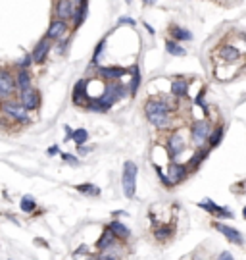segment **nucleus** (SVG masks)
<instances>
[{
	"mask_svg": "<svg viewBox=\"0 0 246 260\" xmlns=\"http://www.w3.org/2000/svg\"><path fill=\"white\" fill-rule=\"evenodd\" d=\"M48 154H50V156L58 154V147H56V145H54V147H50V149H48Z\"/></svg>",
	"mask_w": 246,
	"mask_h": 260,
	"instance_id": "e433bc0d",
	"label": "nucleus"
},
{
	"mask_svg": "<svg viewBox=\"0 0 246 260\" xmlns=\"http://www.w3.org/2000/svg\"><path fill=\"white\" fill-rule=\"evenodd\" d=\"M169 35L177 43H189V41H192V33L189 29L181 27V25H169Z\"/></svg>",
	"mask_w": 246,
	"mask_h": 260,
	"instance_id": "aec40b11",
	"label": "nucleus"
},
{
	"mask_svg": "<svg viewBox=\"0 0 246 260\" xmlns=\"http://www.w3.org/2000/svg\"><path fill=\"white\" fill-rule=\"evenodd\" d=\"M67 33V23L64 20H54L50 23L48 31H46V39L50 41H58V39H64Z\"/></svg>",
	"mask_w": 246,
	"mask_h": 260,
	"instance_id": "dca6fc26",
	"label": "nucleus"
},
{
	"mask_svg": "<svg viewBox=\"0 0 246 260\" xmlns=\"http://www.w3.org/2000/svg\"><path fill=\"white\" fill-rule=\"evenodd\" d=\"M144 27H146V31H148L150 35H154V29H152V25H148V23H144Z\"/></svg>",
	"mask_w": 246,
	"mask_h": 260,
	"instance_id": "58836bf2",
	"label": "nucleus"
},
{
	"mask_svg": "<svg viewBox=\"0 0 246 260\" xmlns=\"http://www.w3.org/2000/svg\"><path fill=\"white\" fill-rule=\"evenodd\" d=\"M75 2H77V6L79 4H89V0H75Z\"/></svg>",
	"mask_w": 246,
	"mask_h": 260,
	"instance_id": "a19ab883",
	"label": "nucleus"
},
{
	"mask_svg": "<svg viewBox=\"0 0 246 260\" xmlns=\"http://www.w3.org/2000/svg\"><path fill=\"white\" fill-rule=\"evenodd\" d=\"M131 85H129V95L135 97L137 95V91H138V85H140V69H138V65L135 64L131 69Z\"/></svg>",
	"mask_w": 246,
	"mask_h": 260,
	"instance_id": "a878e982",
	"label": "nucleus"
},
{
	"mask_svg": "<svg viewBox=\"0 0 246 260\" xmlns=\"http://www.w3.org/2000/svg\"><path fill=\"white\" fill-rule=\"evenodd\" d=\"M87 14H89V4H79L77 10H75V16H73V25L75 29L79 25H83V22L87 20Z\"/></svg>",
	"mask_w": 246,
	"mask_h": 260,
	"instance_id": "b1692460",
	"label": "nucleus"
},
{
	"mask_svg": "<svg viewBox=\"0 0 246 260\" xmlns=\"http://www.w3.org/2000/svg\"><path fill=\"white\" fill-rule=\"evenodd\" d=\"M212 228L214 229H218L221 235H223L231 245H239V247H243L245 245V235L237 229V228H233V226H227L223 222H212Z\"/></svg>",
	"mask_w": 246,
	"mask_h": 260,
	"instance_id": "423d86ee",
	"label": "nucleus"
},
{
	"mask_svg": "<svg viewBox=\"0 0 246 260\" xmlns=\"http://www.w3.org/2000/svg\"><path fill=\"white\" fill-rule=\"evenodd\" d=\"M79 151H81V154H85V152H89L90 149H87V147H79Z\"/></svg>",
	"mask_w": 246,
	"mask_h": 260,
	"instance_id": "ea45409f",
	"label": "nucleus"
},
{
	"mask_svg": "<svg viewBox=\"0 0 246 260\" xmlns=\"http://www.w3.org/2000/svg\"><path fill=\"white\" fill-rule=\"evenodd\" d=\"M89 81L87 79H79L73 87V104L77 106H87L89 104V93H87Z\"/></svg>",
	"mask_w": 246,
	"mask_h": 260,
	"instance_id": "ddd939ff",
	"label": "nucleus"
},
{
	"mask_svg": "<svg viewBox=\"0 0 246 260\" xmlns=\"http://www.w3.org/2000/svg\"><path fill=\"white\" fill-rule=\"evenodd\" d=\"M117 25H131V27H135L137 23H135V20H131V18L123 16V18H119V20H117Z\"/></svg>",
	"mask_w": 246,
	"mask_h": 260,
	"instance_id": "72a5a7b5",
	"label": "nucleus"
},
{
	"mask_svg": "<svg viewBox=\"0 0 246 260\" xmlns=\"http://www.w3.org/2000/svg\"><path fill=\"white\" fill-rule=\"evenodd\" d=\"M137 173H138V168L137 164L127 160L123 164V172H121V187H123V195L127 198H133L135 191H137Z\"/></svg>",
	"mask_w": 246,
	"mask_h": 260,
	"instance_id": "20e7f679",
	"label": "nucleus"
},
{
	"mask_svg": "<svg viewBox=\"0 0 246 260\" xmlns=\"http://www.w3.org/2000/svg\"><path fill=\"white\" fill-rule=\"evenodd\" d=\"M125 95H127V89L121 83L110 81L108 85L104 87V93L100 97L89 100V104L85 108L89 110V112H108L115 102H119L121 98H125Z\"/></svg>",
	"mask_w": 246,
	"mask_h": 260,
	"instance_id": "f257e3e1",
	"label": "nucleus"
},
{
	"mask_svg": "<svg viewBox=\"0 0 246 260\" xmlns=\"http://www.w3.org/2000/svg\"><path fill=\"white\" fill-rule=\"evenodd\" d=\"M165 50H167V54H171V56H187V50H185V46H181L177 41H173V39H167L165 41Z\"/></svg>",
	"mask_w": 246,
	"mask_h": 260,
	"instance_id": "393cba45",
	"label": "nucleus"
},
{
	"mask_svg": "<svg viewBox=\"0 0 246 260\" xmlns=\"http://www.w3.org/2000/svg\"><path fill=\"white\" fill-rule=\"evenodd\" d=\"M71 139L75 141L77 147H83V145L87 143V139H89V131L83 130V128H79V130L73 131V137H71Z\"/></svg>",
	"mask_w": 246,
	"mask_h": 260,
	"instance_id": "cd10ccee",
	"label": "nucleus"
},
{
	"mask_svg": "<svg viewBox=\"0 0 246 260\" xmlns=\"http://www.w3.org/2000/svg\"><path fill=\"white\" fill-rule=\"evenodd\" d=\"M77 191H81V193H85V195H94V196L100 195V189H98V187H94V185H90V183L77 185Z\"/></svg>",
	"mask_w": 246,
	"mask_h": 260,
	"instance_id": "7c9ffc66",
	"label": "nucleus"
},
{
	"mask_svg": "<svg viewBox=\"0 0 246 260\" xmlns=\"http://www.w3.org/2000/svg\"><path fill=\"white\" fill-rule=\"evenodd\" d=\"M33 62H35V60H33V54H27V56H25V58L22 60V62L18 64V67H20V69H27V67L33 64Z\"/></svg>",
	"mask_w": 246,
	"mask_h": 260,
	"instance_id": "473e14b6",
	"label": "nucleus"
},
{
	"mask_svg": "<svg viewBox=\"0 0 246 260\" xmlns=\"http://www.w3.org/2000/svg\"><path fill=\"white\" fill-rule=\"evenodd\" d=\"M208 154H210V147H202V149H196V152L192 154V158L187 162V168H189V172H196L198 168H200V164L208 158Z\"/></svg>",
	"mask_w": 246,
	"mask_h": 260,
	"instance_id": "f3484780",
	"label": "nucleus"
},
{
	"mask_svg": "<svg viewBox=\"0 0 246 260\" xmlns=\"http://www.w3.org/2000/svg\"><path fill=\"white\" fill-rule=\"evenodd\" d=\"M187 145H189V143H187V139H185V135H183L181 131L171 133L169 139H167V152H169V158H171L173 162H177V158L187 151Z\"/></svg>",
	"mask_w": 246,
	"mask_h": 260,
	"instance_id": "0eeeda50",
	"label": "nucleus"
},
{
	"mask_svg": "<svg viewBox=\"0 0 246 260\" xmlns=\"http://www.w3.org/2000/svg\"><path fill=\"white\" fill-rule=\"evenodd\" d=\"M48 52H50V39L43 37V39L37 43L35 50H33V60H35L37 64H43L46 60V56H48Z\"/></svg>",
	"mask_w": 246,
	"mask_h": 260,
	"instance_id": "a211bd4d",
	"label": "nucleus"
},
{
	"mask_svg": "<svg viewBox=\"0 0 246 260\" xmlns=\"http://www.w3.org/2000/svg\"><path fill=\"white\" fill-rule=\"evenodd\" d=\"M98 77L100 79H106V81H117L121 79L123 75H127L129 71L125 67H117V65H106V67H98L96 69Z\"/></svg>",
	"mask_w": 246,
	"mask_h": 260,
	"instance_id": "4468645a",
	"label": "nucleus"
},
{
	"mask_svg": "<svg viewBox=\"0 0 246 260\" xmlns=\"http://www.w3.org/2000/svg\"><path fill=\"white\" fill-rule=\"evenodd\" d=\"M62 160H66L69 164H79L77 156H71V154H67V152H62Z\"/></svg>",
	"mask_w": 246,
	"mask_h": 260,
	"instance_id": "f704fd0d",
	"label": "nucleus"
},
{
	"mask_svg": "<svg viewBox=\"0 0 246 260\" xmlns=\"http://www.w3.org/2000/svg\"><path fill=\"white\" fill-rule=\"evenodd\" d=\"M35 208H37V202H35V198H33V196H29V195L23 196V198H22V210H23V212H27V214H29V212H33Z\"/></svg>",
	"mask_w": 246,
	"mask_h": 260,
	"instance_id": "c756f323",
	"label": "nucleus"
},
{
	"mask_svg": "<svg viewBox=\"0 0 246 260\" xmlns=\"http://www.w3.org/2000/svg\"><path fill=\"white\" fill-rule=\"evenodd\" d=\"M22 104L23 108L27 110H37L39 104H41V95L37 89H27V91H22Z\"/></svg>",
	"mask_w": 246,
	"mask_h": 260,
	"instance_id": "2eb2a0df",
	"label": "nucleus"
},
{
	"mask_svg": "<svg viewBox=\"0 0 246 260\" xmlns=\"http://www.w3.org/2000/svg\"><path fill=\"white\" fill-rule=\"evenodd\" d=\"M243 218H245V220H246V206H245V208H243Z\"/></svg>",
	"mask_w": 246,
	"mask_h": 260,
	"instance_id": "79ce46f5",
	"label": "nucleus"
},
{
	"mask_svg": "<svg viewBox=\"0 0 246 260\" xmlns=\"http://www.w3.org/2000/svg\"><path fill=\"white\" fill-rule=\"evenodd\" d=\"M198 206H200L202 210H206L210 216L218 218V220H231V218H235L233 214V210L231 208H227V206H219L218 202H214L212 198H202L200 202H198Z\"/></svg>",
	"mask_w": 246,
	"mask_h": 260,
	"instance_id": "39448f33",
	"label": "nucleus"
},
{
	"mask_svg": "<svg viewBox=\"0 0 246 260\" xmlns=\"http://www.w3.org/2000/svg\"><path fill=\"white\" fill-rule=\"evenodd\" d=\"M189 168H187V164H181V162H169V166H167V177H169V181H171V185L175 187V185H179L183 183L187 177H189Z\"/></svg>",
	"mask_w": 246,
	"mask_h": 260,
	"instance_id": "1a4fd4ad",
	"label": "nucleus"
},
{
	"mask_svg": "<svg viewBox=\"0 0 246 260\" xmlns=\"http://www.w3.org/2000/svg\"><path fill=\"white\" fill-rule=\"evenodd\" d=\"M54 14L58 20H73L75 16V6H73V0H56V6H54Z\"/></svg>",
	"mask_w": 246,
	"mask_h": 260,
	"instance_id": "f8f14e48",
	"label": "nucleus"
},
{
	"mask_svg": "<svg viewBox=\"0 0 246 260\" xmlns=\"http://www.w3.org/2000/svg\"><path fill=\"white\" fill-rule=\"evenodd\" d=\"M218 260H235V257H233L229 251H223V253L218 257Z\"/></svg>",
	"mask_w": 246,
	"mask_h": 260,
	"instance_id": "c9c22d12",
	"label": "nucleus"
},
{
	"mask_svg": "<svg viewBox=\"0 0 246 260\" xmlns=\"http://www.w3.org/2000/svg\"><path fill=\"white\" fill-rule=\"evenodd\" d=\"M212 131H214V126H212L210 120H206V118L196 120V122L191 126V143H192L196 149L208 147V141H210Z\"/></svg>",
	"mask_w": 246,
	"mask_h": 260,
	"instance_id": "7ed1b4c3",
	"label": "nucleus"
},
{
	"mask_svg": "<svg viewBox=\"0 0 246 260\" xmlns=\"http://www.w3.org/2000/svg\"><path fill=\"white\" fill-rule=\"evenodd\" d=\"M131 2H133V0H125V4H131Z\"/></svg>",
	"mask_w": 246,
	"mask_h": 260,
	"instance_id": "37998d69",
	"label": "nucleus"
},
{
	"mask_svg": "<svg viewBox=\"0 0 246 260\" xmlns=\"http://www.w3.org/2000/svg\"><path fill=\"white\" fill-rule=\"evenodd\" d=\"M108 228L112 229L113 235H115L117 239H129V235H131L129 228H127V226H123L121 222H112V224H110Z\"/></svg>",
	"mask_w": 246,
	"mask_h": 260,
	"instance_id": "5701e85b",
	"label": "nucleus"
},
{
	"mask_svg": "<svg viewBox=\"0 0 246 260\" xmlns=\"http://www.w3.org/2000/svg\"><path fill=\"white\" fill-rule=\"evenodd\" d=\"M0 108H2V112L4 114H8L12 120H16V122H22V124H25L29 118H27V110L23 108V104L20 102H10V100H6V102H2L0 104Z\"/></svg>",
	"mask_w": 246,
	"mask_h": 260,
	"instance_id": "9d476101",
	"label": "nucleus"
},
{
	"mask_svg": "<svg viewBox=\"0 0 246 260\" xmlns=\"http://www.w3.org/2000/svg\"><path fill=\"white\" fill-rule=\"evenodd\" d=\"M223 133H225L223 126H218V128H214L212 135H210V141H208V147H210V149H216V147L221 143V139H223Z\"/></svg>",
	"mask_w": 246,
	"mask_h": 260,
	"instance_id": "bb28decb",
	"label": "nucleus"
},
{
	"mask_svg": "<svg viewBox=\"0 0 246 260\" xmlns=\"http://www.w3.org/2000/svg\"><path fill=\"white\" fill-rule=\"evenodd\" d=\"M115 235H113V231L110 228H106L104 229V233H102V237L98 239V243H96V247L100 249V251H106V249H112L115 247Z\"/></svg>",
	"mask_w": 246,
	"mask_h": 260,
	"instance_id": "412c9836",
	"label": "nucleus"
},
{
	"mask_svg": "<svg viewBox=\"0 0 246 260\" xmlns=\"http://www.w3.org/2000/svg\"><path fill=\"white\" fill-rule=\"evenodd\" d=\"M154 235H156L158 241H165V239H169L173 235V228H169V226H160L156 231H154Z\"/></svg>",
	"mask_w": 246,
	"mask_h": 260,
	"instance_id": "c85d7f7f",
	"label": "nucleus"
},
{
	"mask_svg": "<svg viewBox=\"0 0 246 260\" xmlns=\"http://www.w3.org/2000/svg\"><path fill=\"white\" fill-rule=\"evenodd\" d=\"M144 114L156 128H167L171 124V106L165 98H150L144 102Z\"/></svg>",
	"mask_w": 246,
	"mask_h": 260,
	"instance_id": "f03ea898",
	"label": "nucleus"
},
{
	"mask_svg": "<svg viewBox=\"0 0 246 260\" xmlns=\"http://www.w3.org/2000/svg\"><path fill=\"white\" fill-rule=\"evenodd\" d=\"M171 95L175 98H185L189 95V79L185 77H175L171 81Z\"/></svg>",
	"mask_w": 246,
	"mask_h": 260,
	"instance_id": "6ab92c4d",
	"label": "nucleus"
},
{
	"mask_svg": "<svg viewBox=\"0 0 246 260\" xmlns=\"http://www.w3.org/2000/svg\"><path fill=\"white\" fill-rule=\"evenodd\" d=\"M16 85H18L20 91L31 89V73H29V69H20V71H18V75H16Z\"/></svg>",
	"mask_w": 246,
	"mask_h": 260,
	"instance_id": "4be33fe9",
	"label": "nucleus"
},
{
	"mask_svg": "<svg viewBox=\"0 0 246 260\" xmlns=\"http://www.w3.org/2000/svg\"><path fill=\"white\" fill-rule=\"evenodd\" d=\"M16 79L8 69H0V98H8L16 91Z\"/></svg>",
	"mask_w": 246,
	"mask_h": 260,
	"instance_id": "9b49d317",
	"label": "nucleus"
},
{
	"mask_svg": "<svg viewBox=\"0 0 246 260\" xmlns=\"http://www.w3.org/2000/svg\"><path fill=\"white\" fill-rule=\"evenodd\" d=\"M104 39L98 43V46H96V50H94V54H92V65H96L98 64V58H100V54H102V50H104Z\"/></svg>",
	"mask_w": 246,
	"mask_h": 260,
	"instance_id": "2f4dec72",
	"label": "nucleus"
},
{
	"mask_svg": "<svg viewBox=\"0 0 246 260\" xmlns=\"http://www.w3.org/2000/svg\"><path fill=\"white\" fill-rule=\"evenodd\" d=\"M142 2H144V6H154L158 0H142Z\"/></svg>",
	"mask_w": 246,
	"mask_h": 260,
	"instance_id": "4c0bfd02",
	"label": "nucleus"
},
{
	"mask_svg": "<svg viewBox=\"0 0 246 260\" xmlns=\"http://www.w3.org/2000/svg\"><path fill=\"white\" fill-rule=\"evenodd\" d=\"M218 56H219V60L223 62V64H237L239 60H241V50L235 46V44L231 43H223L218 46Z\"/></svg>",
	"mask_w": 246,
	"mask_h": 260,
	"instance_id": "6e6552de",
	"label": "nucleus"
}]
</instances>
